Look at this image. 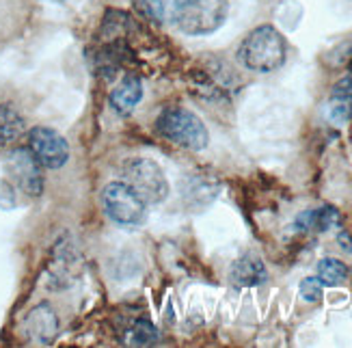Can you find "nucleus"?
I'll list each match as a JSON object with an SVG mask.
<instances>
[{
    "label": "nucleus",
    "mask_w": 352,
    "mask_h": 348,
    "mask_svg": "<svg viewBox=\"0 0 352 348\" xmlns=\"http://www.w3.org/2000/svg\"><path fill=\"white\" fill-rule=\"evenodd\" d=\"M287 58V41L277 28L262 24L242 39L238 61L244 69L255 74H270L283 67Z\"/></svg>",
    "instance_id": "nucleus-1"
},
{
    "label": "nucleus",
    "mask_w": 352,
    "mask_h": 348,
    "mask_svg": "<svg viewBox=\"0 0 352 348\" xmlns=\"http://www.w3.org/2000/svg\"><path fill=\"white\" fill-rule=\"evenodd\" d=\"M156 130L162 139L190 151H201L210 143V132L204 121L182 106L164 109L156 119Z\"/></svg>",
    "instance_id": "nucleus-2"
},
{
    "label": "nucleus",
    "mask_w": 352,
    "mask_h": 348,
    "mask_svg": "<svg viewBox=\"0 0 352 348\" xmlns=\"http://www.w3.org/2000/svg\"><path fill=\"white\" fill-rule=\"evenodd\" d=\"M229 0H184L175 26L190 37L212 35L227 22Z\"/></svg>",
    "instance_id": "nucleus-3"
},
{
    "label": "nucleus",
    "mask_w": 352,
    "mask_h": 348,
    "mask_svg": "<svg viewBox=\"0 0 352 348\" xmlns=\"http://www.w3.org/2000/svg\"><path fill=\"white\" fill-rule=\"evenodd\" d=\"M124 182L147 206L160 204L169 195V180L160 169V164L149 158L128 160L124 164Z\"/></svg>",
    "instance_id": "nucleus-4"
},
{
    "label": "nucleus",
    "mask_w": 352,
    "mask_h": 348,
    "mask_svg": "<svg viewBox=\"0 0 352 348\" xmlns=\"http://www.w3.org/2000/svg\"><path fill=\"white\" fill-rule=\"evenodd\" d=\"M102 206L106 217L121 227H136L145 221L147 204L126 182H111L102 191Z\"/></svg>",
    "instance_id": "nucleus-5"
},
{
    "label": "nucleus",
    "mask_w": 352,
    "mask_h": 348,
    "mask_svg": "<svg viewBox=\"0 0 352 348\" xmlns=\"http://www.w3.org/2000/svg\"><path fill=\"white\" fill-rule=\"evenodd\" d=\"M26 147L43 169H60L69 160V143L65 136L48 126H35L26 134Z\"/></svg>",
    "instance_id": "nucleus-6"
},
{
    "label": "nucleus",
    "mask_w": 352,
    "mask_h": 348,
    "mask_svg": "<svg viewBox=\"0 0 352 348\" xmlns=\"http://www.w3.org/2000/svg\"><path fill=\"white\" fill-rule=\"evenodd\" d=\"M7 169L11 180L22 193L39 197L43 193V166L30 154V149H13L7 158Z\"/></svg>",
    "instance_id": "nucleus-7"
},
{
    "label": "nucleus",
    "mask_w": 352,
    "mask_h": 348,
    "mask_svg": "<svg viewBox=\"0 0 352 348\" xmlns=\"http://www.w3.org/2000/svg\"><path fill=\"white\" fill-rule=\"evenodd\" d=\"M24 333L26 338L39 344V346H50L58 336V316L50 303H39L30 309L24 318Z\"/></svg>",
    "instance_id": "nucleus-8"
},
{
    "label": "nucleus",
    "mask_w": 352,
    "mask_h": 348,
    "mask_svg": "<svg viewBox=\"0 0 352 348\" xmlns=\"http://www.w3.org/2000/svg\"><path fill=\"white\" fill-rule=\"evenodd\" d=\"M234 80L229 78L227 72H208V69H197L192 74L190 89L199 98H204L208 102H227L232 96Z\"/></svg>",
    "instance_id": "nucleus-9"
},
{
    "label": "nucleus",
    "mask_w": 352,
    "mask_h": 348,
    "mask_svg": "<svg viewBox=\"0 0 352 348\" xmlns=\"http://www.w3.org/2000/svg\"><path fill=\"white\" fill-rule=\"evenodd\" d=\"M229 281L234 287L242 290V287H257L268 281V270L266 264L259 260L255 253H247L238 257V260L229 268Z\"/></svg>",
    "instance_id": "nucleus-10"
},
{
    "label": "nucleus",
    "mask_w": 352,
    "mask_h": 348,
    "mask_svg": "<svg viewBox=\"0 0 352 348\" xmlns=\"http://www.w3.org/2000/svg\"><path fill=\"white\" fill-rule=\"evenodd\" d=\"M141 100H143V83L136 74L124 76V80L111 91V98H109L113 111L121 117L132 115Z\"/></svg>",
    "instance_id": "nucleus-11"
},
{
    "label": "nucleus",
    "mask_w": 352,
    "mask_h": 348,
    "mask_svg": "<svg viewBox=\"0 0 352 348\" xmlns=\"http://www.w3.org/2000/svg\"><path fill=\"white\" fill-rule=\"evenodd\" d=\"M340 223V210L333 206H318L305 210L296 217L294 230L300 234H322Z\"/></svg>",
    "instance_id": "nucleus-12"
},
{
    "label": "nucleus",
    "mask_w": 352,
    "mask_h": 348,
    "mask_svg": "<svg viewBox=\"0 0 352 348\" xmlns=\"http://www.w3.org/2000/svg\"><path fill=\"white\" fill-rule=\"evenodd\" d=\"M132 5L145 20L164 26V24H175L184 0H132Z\"/></svg>",
    "instance_id": "nucleus-13"
},
{
    "label": "nucleus",
    "mask_w": 352,
    "mask_h": 348,
    "mask_svg": "<svg viewBox=\"0 0 352 348\" xmlns=\"http://www.w3.org/2000/svg\"><path fill=\"white\" fill-rule=\"evenodd\" d=\"M26 130L22 113L13 104H0V149L15 145Z\"/></svg>",
    "instance_id": "nucleus-14"
},
{
    "label": "nucleus",
    "mask_w": 352,
    "mask_h": 348,
    "mask_svg": "<svg viewBox=\"0 0 352 348\" xmlns=\"http://www.w3.org/2000/svg\"><path fill=\"white\" fill-rule=\"evenodd\" d=\"M350 277V268L342 262L335 260V257H324V260L318 262V279L322 281V285L335 287L346 283Z\"/></svg>",
    "instance_id": "nucleus-15"
},
{
    "label": "nucleus",
    "mask_w": 352,
    "mask_h": 348,
    "mask_svg": "<svg viewBox=\"0 0 352 348\" xmlns=\"http://www.w3.org/2000/svg\"><path fill=\"white\" fill-rule=\"evenodd\" d=\"M158 340H160V333L154 327V323L147 320V318H136L126 336L128 346H156Z\"/></svg>",
    "instance_id": "nucleus-16"
},
{
    "label": "nucleus",
    "mask_w": 352,
    "mask_h": 348,
    "mask_svg": "<svg viewBox=\"0 0 352 348\" xmlns=\"http://www.w3.org/2000/svg\"><path fill=\"white\" fill-rule=\"evenodd\" d=\"M300 296H302V301H307V303H320L322 301V296H324V285H322V281H320L318 277H307V279H302L300 281Z\"/></svg>",
    "instance_id": "nucleus-17"
}]
</instances>
